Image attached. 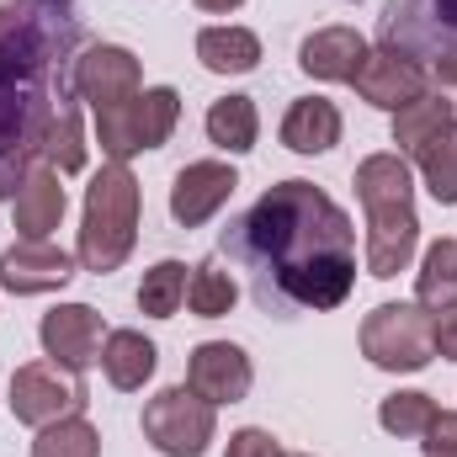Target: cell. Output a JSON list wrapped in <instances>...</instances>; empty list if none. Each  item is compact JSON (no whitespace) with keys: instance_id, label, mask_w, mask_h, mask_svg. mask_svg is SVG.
Segmentation results:
<instances>
[{"instance_id":"1","label":"cell","mask_w":457,"mask_h":457,"mask_svg":"<svg viewBox=\"0 0 457 457\" xmlns=\"http://www.w3.org/2000/svg\"><path fill=\"white\" fill-rule=\"evenodd\" d=\"M224 250L250 266L255 298L293 309H341L356 287V224L314 181H277L224 228Z\"/></svg>"},{"instance_id":"2","label":"cell","mask_w":457,"mask_h":457,"mask_svg":"<svg viewBox=\"0 0 457 457\" xmlns=\"http://www.w3.org/2000/svg\"><path fill=\"white\" fill-rule=\"evenodd\" d=\"M80 21L54 0H0V197L37 170L54 112L75 91Z\"/></svg>"},{"instance_id":"3","label":"cell","mask_w":457,"mask_h":457,"mask_svg":"<svg viewBox=\"0 0 457 457\" xmlns=\"http://www.w3.org/2000/svg\"><path fill=\"white\" fill-rule=\"evenodd\" d=\"M138 176L128 165L107 160L91 187H86V213H80V239H75V261L80 271L91 277H107L117 271L128 255H133V239H138Z\"/></svg>"},{"instance_id":"4","label":"cell","mask_w":457,"mask_h":457,"mask_svg":"<svg viewBox=\"0 0 457 457\" xmlns=\"http://www.w3.org/2000/svg\"><path fill=\"white\" fill-rule=\"evenodd\" d=\"M378 32L436 86H457V0H388Z\"/></svg>"},{"instance_id":"5","label":"cell","mask_w":457,"mask_h":457,"mask_svg":"<svg viewBox=\"0 0 457 457\" xmlns=\"http://www.w3.org/2000/svg\"><path fill=\"white\" fill-rule=\"evenodd\" d=\"M176 122H181L176 86H144L138 96H128V102L107 107V112H96V144H102L107 160L128 165L133 154H149V149L170 144Z\"/></svg>"},{"instance_id":"6","label":"cell","mask_w":457,"mask_h":457,"mask_svg":"<svg viewBox=\"0 0 457 457\" xmlns=\"http://www.w3.org/2000/svg\"><path fill=\"white\" fill-rule=\"evenodd\" d=\"M361 356L378 372H426L436 345H431V309L420 303H378L361 320Z\"/></svg>"},{"instance_id":"7","label":"cell","mask_w":457,"mask_h":457,"mask_svg":"<svg viewBox=\"0 0 457 457\" xmlns=\"http://www.w3.org/2000/svg\"><path fill=\"white\" fill-rule=\"evenodd\" d=\"M219 436V410L208 399H197L187 383L160 388L144 404V442L160 457H203Z\"/></svg>"},{"instance_id":"8","label":"cell","mask_w":457,"mask_h":457,"mask_svg":"<svg viewBox=\"0 0 457 457\" xmlns=\"http://www.w3.org/2000/svg\"><path fill=\"white\" fill-rule=\"evenodd\" d=\"M5 404L21 426L43 431L64 415H86V383H80V372H64L59 361L43 356V361H27V367L11 372V399Z\"/></svg>"},{"instance_id":"9","label":"cell","mask_w":457,"mask_h":457,"mask_svg":"<svg viewBox=\"0 0 457 457\" xmlns=\"http://www.w3.org/2000/svg\"><path fill=\"white\" fill-rule=\"evenodd\" d=\"M367 213V245H361V261H367V277L388 282L399 271H410L415 250H420V219H415V197H394V203H361Z\"/></svg>"},{"instance_id":"10","label":"cell","mask_w":457,"mask_h":457,"mask_svg":"<svg viewBox=\"0 0 457 457\" xmlns=\"http://www.w3.org/2000/svg\"><path fill=\"white\" fill-rule=\"evenodd\" d=\"M144 91V70H138V54L122 48V43H91L75 54V96L91 102V112H107L117 102L138 96Z\"/></svg>"},{"instance_id":"11","label":"cell","mask_w":457,"mask_h":457,"mask_svg":"<svg viewBox=\"0 0 457 457\" xmlns=\"http://www.w3.org/2000/svg\"><path fill=\"white\" fill-rule=\"evenodd\" d=\"M102 341H107V330H102V314L91 303H59L37 325L43 356L59 361L64 372H91L102 361Z\"/></svg>"},{"instance_id":"12","label":"cell","mask_w":457,"mask_h":457,"mask_svg":"<svg viewBox=\"0 0 457 457\" xmlns=\"http://www.w3.org/2000/svg\"><path fill=\"white\" fill-rule=\"evenodd\" d=\"M351 86H356V96H361L367 107H378V112H399V107H410L415 96L431 91V75H426L410 54L378 43V48H367V59H361V70H356Z\"/></svg>"},{"instance_id":"13","label":"cell","mask_w":457,"mask_h":457,"mask_svg":"<svg viewBox=\"0 0 457 457\" xmlns=\"http://www.w3.org/2000/svg\"><path fill=\"white\" fill-rule=\"evenodd\" d=\"M250 383H255V367H250L245 345H234V341L192 345V356H187V388L197 399H208L213 410L219 404H239L250 394Z\"/></svg>"},{"instance_id":"14","label":"cell","mask_w":457,"mask_h":457,"mask_svg":"<svg viewBox=\"0 0 457 457\" xmlns=\"http://www.w3.org/2000/svg\"><path fill=\"white\" fill-rule=\"evenodd\" d=\"M80 271V261L48 239H16L0 255V287L16 298H37V293H59L70 277Z\"/></svg>"},{"instance_id":"15","label":"cell","mask_w":457,"mask_h":457,"mask_svg":"<svg viewBox=\"0 0 457 457\" xmlns=\"http://www.w3.org/2000/svg\"><path fill=\"white\" fill-rule=\"evenodd\" d=\"M234 187H239V176H234L228 160H192V165H181L176 181H170V219L181 228L208 224L234 197Z\"/></svg>"},{"instance_id":"16","label":"cell","mask_w":457,"mask_h":457,"mask_svg":"<svg viewBox=\"0 0 457 457\" xmlns=\"http://www.w3.org/2000/svg\"><path fill=\"white\" fill-rule=\"evenodd\" d=\"M361 59H367V37L356 27H341V21L320 27V32H309L298 43V70L309 80H325V86H351Z\"/></svg>"},{"instance_id":"17","label":"cell","mask_w":457,"mask_h":457,"mask_svg":"<svg viewBox=\"0 0 457 457\" xmlns=\"http://www.w3.org/2000/svg\"><path fill=\"white\" fill-rule=\"evenodd\" d=\"M64 208H70V197H64V181H59V170L37 165V170H32L21 187H16V197H11L16 234H21V239H48L54 228L64 224Z\"/></svg>"},{"instance_id":"18","label":"cell","mask_w":457,"mask_h":457,"mask_svg":"<svg viewBox=\"0 0 457 457\" xmlns=\"http://www.w3.org/2000/svg\"><path fill=\"white\" fill-rule=\"evenodd\" d=\"M341 107L336 102H325V96H298L287 112H282V144L293 149V154H330L336 144H341Z\"/></svg>"},{"instance_id":"19","label":"cell","mask_w":457,"mask_h":457,"mask_svg":"<svg viewBox=\"0 0 457 457\" xmlns=\"http://www.w3.org/2000/svg\"><path fill=\"white\" fill-rule=\"evenodd\" d=\"M457 128V107L442 96V91H426V96H415L410 107H399L394 112V154H404V160H420L442 133H453Z\"/></svg>"},{"instance_id":"20","label":"cell","mask_w":457,"mask_h":457,"mask_svg":"<svg viewBox=\"0 0 457 457\" xmlns=\"http://www.w3.org/2000/svg\"><path fill=\"white\" fill-rule=\"evenodd\" d=\"M154 367H160V345L149 341L144 330H107V341H102V372H107L112 388H122V394L144 388L154 378Z\"/></svg>"},{"instance_id":"21","label":"cell","mask_w":457,"mask_h":457,"mask_svg":"<svg viewBox=\"0 0 457 457\" xmlns=\"http://www.w3.org/2000/svg\"><path fill=\"white\" fill-rule=\"evenodd\" d=\"M197 59L208 75H250L261 64V37L250 27H203L197 32Z\"/></svg>"},{"instance_id":"22","label":"cell","mask_w":457,"mask_h":457,"mask_svg":"<svg viewBox=\"0 0 457 457\" xmlns=\"http://www.w3.org/2000/svg\"><path fill=\"white\" fill-rule=\"evenodd\" d=\"M203 128H208V144H219L224 154H250L261 138V112L250 96H219L203 117Z\"/></svg>"},{"instance_id":"23","label":"cell","mask_w":457,"mask_h":457,"mask_svg":"<svg viewBox=\"0 0 457 457\" xmlns=\"http://www.w3.org/2000/svg\"><path fill=\"white\" fill-rule=\"evenodd\" d=\"M415 303L420 309H447L457 303V239H436L426 255H420V271H415Z\"/></svg>"},{"instance_id":"24","label":"cell","mask_w":457,"mask_h":457,"mask_svg":"<svg viewBox=\"0 0 457 457\" xmlns=\"http://www.w3.org/2000/svg\"><path fill=\"white\" fill-rule=\"evenodd\" d=\"M187 277H192L187 261H160V266H149L144 282H138V314H149V320H176V309L187 303Z\"/></svg>"},{"instance_id":"25","label":"cell","mask_w":457,"mask_h":457,"mask_svg":"<svg viewBox=\"0 0 457 457\" xmlns=\"http://www.w3.org/2000/svg\"><path fill=\"white\" fill-rule=\"evenodd\" d=\"M234 303H239V282L228 277L219 261L192 266V277H187V309H192L197 320H224Z\"/></svg>"},{"instance_id":"26","label":"cell","mask_w":457,"mask_h":457,"mask_svg":"<svg viewBox=\"0 0 457 457\" xmlns=\"http://www.w3.org/2000/svg\"><path fill=\"white\" fill-rule=\"evenodd\" d=\"M43 165L59 170V176H80V170H86V133H80V112H75V102H64V107L54 112V122H48Z\"/></svg>"},{"instance_id":"27","label":"cell","mask_w":457,"mask_h":457,"mask_svg":"<svg viewBox=\"0 0 457 457\" xmlns=\"http://www.w3.org/2000/svg\"><path fill=\"white\" fill-rule=\"evenodd\" d=\"M431 415H436V399L420 394V388H399V394H388L378 404V426L388 436H399V442H420L426 426H431Z\"/></svg>"},{"instance_id":"28","label":"cell","mask_w":457,"mask_h":457,"mask_svg":"<svg viewBox=\"0 0 457 457\" xmlns=\"http://www.w3.org/2000/svg\"><path fill=\"white\" fill-rule=\"evenodd\" d=\"M32 457H102V431L86 415H64V420L37 431Z\"/></svg>"},{"instance_id":"29","label":"cell","mask_w":457,"mask_h":457,"mask_svg":"<svg viewBox=\"0 0 457 457\" xmlns=\"http://www.w3.org/2000/svg\"><path fill=\"white\" fill-rule=\"evenodd\" d=\"M420 181H426V192L442 203V208H457V128L453 133H442L420 160Z\"/></svg>"},{"instance_id":"30","label":"cell","mask_w":457,"mask_h":457,"mask_svg":"<svg viewBox=\"0 0 457 457\" xmlns=\"http://www.w3.org/2000/svg\"><path fill=\"white\" fill-rule=\"evenodd\" d=\"M426 457H457V410H436L426 436H420Z\"/></svg>"},{"instance_id":"31","label":"cell","mask_w":457,"mask_h":457,"mask_svg":"<svg viewBox=\"0 0 457 457\" xmlns=\"http://www.w3.org/2000/svg\"><path fill=\"white\" fill-rule=\"evenodd\" d=\"M224 457H282V442H277L271 431H261V426H245V431L228 436Z\"/></svg>"},{"instance_id":"32","label":"cell","mask_w":457,"mask_h":457,"mask_svg":"<svg viewBox=\"0 0 457 457\" xmlns=\"http://www.w3.org/2000/svg\"><path fill=\"white\" fill-rule=\"evenodd\" d=\"M431 345H436V356L457 361V303H447V309L431 314Z\"/></svg>"},{"instance_id":"33","label":"cell","mask_w":457,"mask_h":457,"mask_svg":"<svg viewBox=\"0 0 457 457\" xmlns=\"http://www.w3.org/2000/svg\"><path fill=\"white\" fill-rule=\"evenodd\" d=\"M197 11H208V16H228V11H239L245 0H192Z\"/></svg>"},{"instance_id":"34","label":"cell","mask_w":457,"mask_h":457,"mask_svg":"<svg viewBox=\"0 0 457 457\" xmlns=\"http://www.w3.org/2000/svg\"><path fill=\"white\" fill-rule=\"evenodd\" d=\"M282 457H309V453H282Z\"/></svg>"},{"instance_id":"35","label":"cell","mask_w":457,"mask_h":457,"mask_svg":"<svg viewBox=\"0 0 457 457\" xmlns=\"http://www.w3.org/2000/svg\"><path fill=\"white\" fill-rule=\"evenodd\" d=\"M54 5H75V0H54Z\"/></svg>"}]
</instances>
